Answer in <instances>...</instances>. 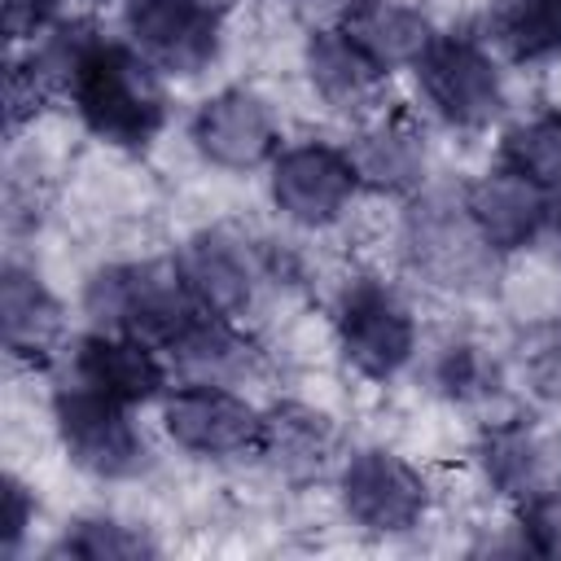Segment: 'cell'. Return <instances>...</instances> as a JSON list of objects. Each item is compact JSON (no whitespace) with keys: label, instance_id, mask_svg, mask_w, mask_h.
I'll return each instance as SVG.
<instances>
[{"label":"cell","instance_id":"1","mask_svg":"<svg viewBox=\"0 0 561 561\" xmlns=\"http://www.w3.org/2000/svg\"><path fill=\"white\" fill-rule=\"evenodd\" d=\"M66 96L79 123L123 153H145L167 127V83L127 39L101 35L83 53Z\"/></svg>","mask_w":561,"mask_h":561},{"label":"cell","instance_id":"2","mask_svg":"<svg viewBox=\"0 0 561 561\" xmlns=\"http://www.w3.org/2000/svg\"><path fill=\"white\" fill-rule=\"evenodd\" d=\"M83 311L92 329L131 333L140 342H153L162 355L206 316L188 294L175 259L96 267L83 285Z\"/></svg>","mask_w":561,"mask_h":561},{"label":"cell","instance_id":"3","mask_svg":"<svg viewBox=\"0 0 561 561\" xmlns=\"http://www.w3.org/2000/svg\"><path fill=\"white\" fill-rule=\"evenodd\" d=\"M53 430L66 460L88 478L123 482L149 465V447L131 421V408L75 377L53 386Z\"/></svg>","mask_w":561,"mask_h":561},{"label":"cell","instance_id":"4","mask_svg":"<svg viewBox=\"0 0 561 561\" xmlns=\"http://www.w3.org/2000/svg\"><path fill=\"white\" fill-rule=\"evenodd\" d=\"M333 337L342 359L368 377L390 381L416 355V320L412 307L377 276H351L333 307Z\"/></svg>","mask_w":561,"mask_h":561},{"label":"cell","instance_id":"5","mask_svg":"<svg viewBox=\"0 0 561 561\" xmlns=\"http://www.w3.org/2000/svg\"><path fill=\"white\" fill-rule=\"evenodd\" d=\"M224 18L228 0H127L123 39L162 79H197L219 57Z\"/></svg>","mask_w":561,"mask_h":561},{"label":"cell","instance_id":"6","mask_svg":"<svg viewBox=\"0 0 561 561\" xmlns=\"http://www.w3.org/2000/svg\"><path fill=\"white\" fill-rule=\"evenodd\" d=\"M167 438L197 460H237L259 451L263 408L219 381H180L158 399Z\"/></svg>","mask_w":561,"mask_h":561},{"label":"cell","instance_id":"7","mask_svg":"<svg viewBox=\"0 0 561 561\" xmlns=\"http://www.w3.org/2000/svg\"><path fill=\"white\" fill-rule=\"evenodd\" d=\"M337 504L364 535H408L430 513V482L399 451L359 447L337 469Z\"/></svg>","mask_w":561,"mask_h":561},{"label":"cell","instance_id":"8","mask_svg":"<svg viewBox=\"0 0 561 561\" xmlns=\"http://www.w3.org/2000/svg\"><path fill=\"white\" fill-rule=\"evenodd\" d=\"M416 88L425 105L460 131L491 127L508 105L495 57L469 35H438L434 48L416 61Z\"/></svg>","mask_w":561,"mask_h":561},{"label":"cell","instance_id":"9","mask_svg":"<svg viewBox=\"0 0 561 561\" xmlns=\"http://www.w3.org/2000/svg\"><path fill=\"white\" fill-rule=\"evenodd\" d=\"M359 193V175L346 149L324 140H298L267 162V197L294 228H333Z\"/></svg>","mask_w":561,"mask_h":561},{"label":"cell","instance_id":"10","mask_svg":"<svg viewBox=\"0 0 561 561\" xmlns=\"http://www.w3.org/2000/svg\"><path fill=\"white\" fill-rule=\"evenodd\" d=\"M175 267L188 285V294L197 298L202 311L224 316V320H245V311L259 298V285L272 276L267 272V254L245 241L237 228L228 224H210L197 228L193 237H184L175 245Z\"/></svg>","mask_w":561,"mask_h":561},{"label":"cell","instance_id":"11","mask_svg":"<svg viewBox=\"0 0 561 561\" xmlns=\"http://www.w3.org/2000/svg\"><path fill=\"white\" fill-rule=\"evenodd\" d=\"M188 140L202 162L219 171L267 167L280 149L276 114L254 88H219L188 118Z\"/></svg>","mask_w":561,"mask_h":561},{"label":"cell","instance_id":"12","mask_svg":"<svg viewBox=\"0 0 561 561\" xmlns=\"http://www.w3.org/2000/svg\"><path fill=\"white\" fill-rule=\"evenodd\" d=\"M478 469L486 486L513 508L543 500L561 491V438L526 416L495 421L478 434Z\"/></svg>","mask_w":561,"mask_h":561},{"label":"cell","instance_id":"13","mask_svg":"<svg viewBox=\"0 0 561 561\" xmlns=\"http://www.w3.org/2000/svg\"><path fill=\"white\" fill-rule=\"evenodd\" d=\"M469 224L478 228V237L486 241L491 254H517L526 245H535L552 224H557V202L548 188H539L535 180L495 167L478 180L465 184L460 193Z\"/></svg>","mask_w":561,"mask_h":561},{"label":"cell","instance_id":"14","mask_svg":"<svg viewBox=\"0 0 561 561\" xmlns=\"http://www.w3.org/2000/svg\"><path fill=\"white\" fill-rule=\"evenodd\" d=\"M66 377L136 408V403H153L167 394L171 386V364L153 342H140L131 333H105L92 329L83 337H75L66 346Z\"/></svg>","mask_w":561,"mask_h":561},{"label":"cell","instance_id":"15","mask_svg":"<svg viewBox=\"0 0 561 561\" xmlns=\"http://www.w3.org/2000/svg\"><path fill=\"white\" fill-rule=\"evenodd\" d=\"M403 241H408L416 272H425L434 285H451V289H465L469 280H478V272L486 263L500 259L486 250V241L469 224L460 197L451 202V197H421L416 193L408 206Z\"/></svg>","mask_w":561,"mask_h":561},{"label":"cell","instance_id":"16","mask_svg":"<svg viewBox=\"0 0 561 561\" xmlns=\"http://www.w3.org/2000/svg\"><path fill=\"white\" fill-rule=\"evenodd\" d=\"M359 188L377 193V197H416L425 188L430 175V149H425V131L416 127V118L408 110H377L368 114L351 145H342Z\"/></svg>","mask_w":561,"mask_h":561},{"label":"cell","instance_id":"17","mask_svg":"<svg viewBox=\"0 0 561 561\" xmlns=\"http://www.w3.org/2000/svg\"><path fill=\"white\" fill-rule=\"evenodd\" d=\"M302 70L311 92L337 114H377L386 92V70L342 31V26H311L302 44Z\"/></svg>","mask_w":561,"mask_h":561},{"label":"cell","instance_id":"18","mask_svg":"<svg viewBox=\"0 0 561 561\" xmlns=\"http://www.w3.org/2000/svg\"><path fill=\"white\" fill-rule=\"evenodd\" d=\"M254 456H263L267 469L285 482H316L329 473L337 456V425L329 412L311 403L280 399L263 408V434Z\"/></svg>","mask_w":561,"mask_h":561},{"label":"cell","instance_id":"19","mask_svg":"<svg viewBox=\"0 0 561 561\" xmlns=\"http://www.w3.org/2000/svg\"><path fill=\"white\" fill-rule=\"evenodd\" d=\"M0 324H4V351L26 364H48L61 346L66 316L53 289L39 280L26 263H4L0 272Z\"/></svg>","mask_w":561,"mask_h":561},{"label":"cell","instance_id":"20","mask_svg":"<svg viewBox=\"0 0 561 561\" xmlns=\"http://www.w3.org/2000/svg\"><path fill=\"white\" fill-rule=\"evenodd\" d=\"M333 26H342L386 75L416 70V61L438 39L430 13H421L408 0H351Z\"/></svg>","mask_w":561,"mask_h":561},{"label":"cell","instance_id":"21","mask_svg":"<svg viewBox=\"0 0 561 561\" xmlns=\"http://www.w3.org/2000/svg\"><path fill=\"white\" fill-rule=\"evenodd\" d=\"M167 364L180 368L184 381H219L237 386L259 368V346L241 333L237 320L224 316H202L175 346H167Z\"/></svg>","mask_w":561,"mask_h":561},{"label":"cell","instance_id":"22","mask_svg":"<svg viewBox=\"0 0 561 561\" xmlns=\"http://www.w3.org/2000/svg\"><path fill=\"white\" fill-rule=\"evenodd\" d=\"M491 39L513 61L561 57V0H495Z\"/></svg>","mask_w":561,"mask_h":561},{"label":"cell","instance_id":"23","mask_svg":"<svg viewBox=\"0 0 561 561\" xmlns=\"http://www.w3.org/2000/svg\"><path fill=\"white\" fill-rule=\"evenodd\" d=\"M500 167L535 180L548 193H561V110L513 123L500 136Z\"/></svg>","mask_w":561,"mask_h":561},{"label":"cell","instance_id":"24","mask_svg":"<svg viewBox=\"0 0 561 561\" xmlns=\"http://www.w3.org/2000/svg\"><path fill=\"white\" fill-rule=\"evenodd\" d=\"M57 557H79V561H145L158 557V543L118 517H79L66 526V535L53 548Z\"/></svg>","mask_w":561,"mask_h":561},{"label":"cell","instance_id":"25","mask_svg":"<svg viewBox=\"0 0 561 561\" xmlns=\"http://www.w3.org/2000/svg\"><path fill=\"white\" fill-rule=\"evenodd\" d=\"M500 381V368L495 359L478 346V342H447L434 359V390L451 403H478L495 390Z\"/></svg>","mask_w":561,"mask_h":561},{"label":"cell","instance_id":"26","mask_svg":"<svg viewBox=\"0 0 561 561\" xmlns=\"http://www.w3.org/2000/svg\"><path fill=\"white\" fill-rule=\"evenodd\" d=\"M517 535L526 552L539 557H561V491L517 504Z\"/></svg>","mask_w":561,"mask_h":561},{"label":"cell","instance_id":"27","mask_svg":"<svg viewBox=\"0 0 561 561\" xmlns=\"http://www.w3.org/2000/svg\"><path fill=\"white\" fill-rule=\"evenodd\" d=\"M31 522H35V495L26 491V482L4 478V526H0V548H4V557H13V552L22 548V535H26Z\"/></svg>","mask_w":561,"mask_h":561},{"label":"cell","instance_id":"28","mask_svg":"<svg viewBox=\"0 0 561 561\" xmlns=\"http://www.w3.org/2000/svg\"><path fill=\"white\" fill-rule=\"evenodd\" d=\"M526 377H530V390L548 403H561V333L543 337L530 355H526Z\"/></svg>","mask_w":561,"mask_h":561},{"label":"cell","instance_id":"29","mask_svg":"<svg viewBox=\"0 0 561 561\" xmlns=\"http://www.w3.org/2000/svg\"><path fill=\"white\" fill-rule=\"evenodd\" d=\"M61 4L66 0H4V31H9V39H35L53 22V13Z\"/></svg>","mask_w":561,"mask_h":561},{"label":"cell","instance_id":"30","mask_svg":"<svg viewBox=\"0 0 561 561\" xmlns=\"http://www.w3.org/2000/svg\"><path fill=\"white\" fill-rule=\"evenodd\" d=\"M346 4H351V0H294V9H298V13L316 18V26H329V22H337V18L346 13Z\"/></svg>","mask_w":561,"mask_h":561},{"label":"cell","instance_id":"31","mask_svg":"<svg viewBox=\"0 0 561 561\" xmlns=\"http://www.w3.org/2000/svg\"><path fill=\"white\" fill-rule=\"evenodd\" d=\"M557 219H561V215H557Z\"/></svg>","mask_w":561,"mask_h":561}]
</instances>
